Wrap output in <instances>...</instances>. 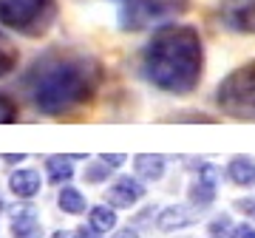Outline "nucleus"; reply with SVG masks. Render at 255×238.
I'll return each mask as SVG.
<instances>
[{"label": "nucleus", "mask_w": 255, "mask_h": 238, "mask_svg": "<svg viewBox=\"0 0 255 238\" xmlns=\"http://www.w3.org/2000/svg\"><path fill=\"white\" fill-rule=\"evenodd\" d=\"M114 238H139L136 230H130V227H122L119 233H114Z\"/></svg>", "instance_id": "24"}, {"label": "nucleus", "mask_w": 255, "mask_h": 238, "mask_svg": "<svg viewBox=\"0 0 255 238\" xmlns=\"http://www.w3.org/2000/svg\"><path fill=\"white\" fill-rule=\"evenodd\" d=\"M9 190L17 196V199H34L37 193L43 190V179L37 170L31 167H23V170H14L9 176Z\"/></svg>", "instance_id": "10"}, {"label": "nucleus", "mask_w": 255, "mask_h": 238, "mask_svg": "<svg viewBox=\"0 0 255 238\" xmlns=\"http://www.w3.org/2000/svg\"><path fill=\"white\" fill-rule=\"evenodd\" d=\"M207 233H210L213 238L230 236V233H233V221H230V216H216V219L207 224Z\"/></svg>", "instance_id": "19"}, {"label": "nucleus", "mask_w": 255, "mask_h": 238, "mask_svg": "<svg viewBox=\"0 0 255 238\" xmlns=\"http://www.w3.org/2000/svg\"><path fill=\"white\" fill-rule=\"evenodd\" d=\"M102 85V65L82 51H48L26 74V88L34 108L60 117L94 100Z\"/></svg>", "instance_id": "1"}, {"label": "nucleus", "mask_w": 255, "mask_h": 238, "mask_svg": "<svg viewBox=\"0 0 255 238\" xmlns=\"http://www.w3.org/2000/svg\"><path fill=\"white\" fill-rule=\"evenodd\" d=\"M145 193H147V187H145L142 179L119 176V179H114V182L108 184L105 199H108V204H114V207H133L136 202L145 199Z\"/></svg>", "instance_id": "6"}, {"label": "nucleus", "mask_w": 255, "mask_h": 238, "mask_svg": "<svg viewBox=\"0 0 255 238\" xmlns=\"http://www.w3.org/2000/svg\"><path fill=\"white\" fill-rule=\"evenodd\" d=\"M236 207H238L241 213H244V216H250V219L255 221V199H238Z\"/></svg>", "instance_id": "22"}, {"label": "nucleus", "mask_w": 255, "mask_h": 238, "mask_svg": "<svg viewBox=\"0 0 255 238\" xmlns=\"http://www.w3.org/2000/svg\"><path fill=\"white\" fill-rule=\"evenodd\" d=\"M133 170H136V179H142V182H159L167 170V162H164V156L139 153L133 159Z\"/></svg>", "instance_id": "11"}, {"label": "nucleus", "mask_w": 255, "mask_h": 238, "mask_svg": "<svg viewBox=\"0 0 255 238\" xmlns=\"http://www.w3.org/2000/svg\"><path fill=\"white\" fill-rule=\"evenodd\" d=\"M102 236H105V233H100L94 224H88V227L82 224V227H77V236L74 238H102Z\"/></svg>", "instance_id": "21"}, {"label": "nucleus", "mask_w": 255, "mask_h": 238, "mask_svg": "<svg viewBox=\"0 0 255 238\" xmlns=\"http://www.w3.org/2000/svg\"><path fill=\"white\" fill-rule=\"evenodd\" d=\"M216 187H219V167L216 165H201L199 167V176L193 179L190 184V193H187V199L196 210H204L207 204H213L216 199Z\"/></svg>", "instance_id": "7"}, {"label": "nucleus", "mask_w": 255, "mask_h": 238, "mask_svg": "<svg viewBox=\"0 0 255 238\" xmlns=\"http://www.w3.org/2000/svg\"><path fill=\"white\" fill-rule=\"evenodd\" d=\"M230 238H255V227L253 224H236Z\"/></svg>", "instance_id": "20"}, {"label": "nucleus", "mask_w": 255, "mask_h": 238, "mask_svg": "<svg viewBox=\"0 0 255 238\" xmlns=\"http://www.w3.org/2000/svg\"><path fill=\"white\" fill-rule=\"evenodd\" d=\"M227 176L238 187H250L255 182V159L253 156H233L227 162Z\"/></svg>", "instance_id": "12"}, {"label": "nucleus", "mask_w": 255, "mask_h": 238, "mask_svg": "<svg viewBox=\"0 0 255 238\" xmlns=\"http://www.w3.org/2000/svg\"><path fill=\"white\" fill-rule=\"evenodd\" d=\"M17 60H20L17 46H14V43H11V40L3 34V31H0V80L17 68Z\"/></svg>", "instance_id": "15"}, {"label": "nucleus", "mask_w": 255, "mask_h": 238, "mask_svg": "<svg viewBox=\"0 0 255 238\" xmlns=\"http://www.w3.org/2000/svg\"><path fill=\"white\" fill-rule=\"evenodd\" d=\"M111 170H114V167H108V165L100 159L97 165H88V167H85V173H82V176H85V182H88V184H100V182H105V179H108Z\"/></svg>", "instance_id": "18"}, {"label": "nucleus", "mask_w": 255, "mask_h": 238, "mask_svg": "<svg viewBox=\"0 0 255 238\" xmlns=\"http://www.w3.org/2000/svg\"><path fill=\"white\" fill-rule=\"evenodd\" d=\"M23 159H26V153H17V156L6 153V156H3V162H23Z\"/></svg>", "instance_id": "25"}, {"label": "nucleus", "mask_w": 255, "mask_h": 238, "mask_svg": "<svg viewBox=\"0 0 255 238\" xmlns=\"http://www.w3.org/2000/svg\"><path fill=\"white\" fill-rule=\"evenodd\" d=\"M88 216H91V224L100 230V233H111V230L117 227V210H111V207H105V204L91 207Z\"/></svg>", "instance_id": "16"}, {"label": "nucleus", "mask_w": 255, "mask_h": 238, "mask_svg": "<svg viewBox=\"0 0 255 238\" xmlns=\"http://www.w3.org/2000/svg\"><path fill=\"white\" fill-rule=\"evenodd\" d=\"M190 0H125L119 9V26L125 31H145L187 11Z\"/></svg>", "instance_id": "5"}, {"label": "nucleus", "mask_w": 255, "mask_h": 238, "mask_svg": "<svg viewBox=\"0 0 255 238\" xmlns=\"http://www.w3.org/2000/svg\"><path fill=\"white\" fill-rule=\"evenodd\" d=\"M43 227H40V219H37V210L31 204H23L11 213V236L14 238H40Z\"/></svg>", "instance_id": "8"}, {"label": "nucleus", "mask_w": 255, "mask_h": 238, "mask_svg": "<svg viewBox=\"0 0 255 238\" xmlns=\"http://www.w3.org/2000/svg\"><path fill=\"white\" fill-rule=\"evenodd\" d=\"M100 159H102V162H105V165H108V167H119V165H122V162H125V156H122V153H105V156H100Z\"/></svg>", "instance_id": "23"}, {"label": "nucleus", "mask_w": 255, "mask_h": 238, "mask_svg": "<svg viewBox=\"0 0 255 238\" xmlns=\"http://www.w3.org/2000/svg\"><path fill=\"white\" fill-rule=\"evenodd\" d=\"M196 216H199V210L196 207H187V204H170V207H164L162 213H159V219H156V227L159 230H179V227H187V224H193L196 221Z\"/></svg>", "instance_id": "9"}, {"label": "nucleus", "mask_w": 255, "mask_h": 238, "mask_svg": "<svg viewBox=\"0 0 255 238\" xmlns=\"http://www.w3.org/2000/svg\"><path fill=\"white\" fill-rule=\"evenodd\" d=\"M46 173L51 184H63L74 176V165L68 156H48L46 159Z\"/></svg>", "instance_id": "14"}, {"label": "nucleus", "mask_w": 255, "mask_h": 238, "mask_svg": "<svg viewBox=\"0 0 255 238\" xmlns=\"http://www.w3.org/2000/svg\"><path fill=\"white\" fill-rule=\"evenodd\" d=\"M57 11V0H0V26L23 37H43Z\"/></svg>", "instance_id": "4"}, {"label": "nucleus", "mask_w": 255, "mask_h": 238, "mask_svg": "<svg viewBox=\"0 0 255 238\" xmlns=\"http://www.w3.org/2000/svg\"><path fill=\"white\" fill-rule=\"evenodd\" d=\"M216 105L241 122H255V60L238 65L216 88Z\"/></svg>", "instance_id": "3"}, {"label": "nucleus", "mask_w": 255, "mask_h": 238, "mask_svg": "<svg viewBox=\"0 0 255 238\" xmlns=\"http://www.w3.org/2000/svg\"><path fill=\"white\" fill-rule=\"evenodd\" d=\"M142 74L164 94H193L204 77V43L193 26L170 23L153 31L142 51Z\"/></svg>", "instance_id": "2"}, {"label": "nucleus", "mask_w": 255, "mask_h": 238, "mask_svg": "<svg viewBox=\"0 0 255 238\" xmlns=\"http://www.w3.org/2000/svg\"><path fill=\"white\" fill-rule=\"evenodd\" d=\"M48 238H74V236H68L65 230H57V233H51V236H48Z\"/></svg>", "instance_id": "26"}, {"label": "nucleus", "mask_w": 255, "mask_h": 238, "mask_svg": "<svg viewBox=\"0 0 255 238\" xmlns=\"http://www.w3.org/2000/svg\"><path fill=\"white\" fill-rule=\"evenodd\" d=\"M20 108L17 102L11 100L9 94H0V125H9V122H17Z\"/></svg>", "instance_id": "17"}, {"label": "nucleus", "mask_w": 255, "mask_h": 238, "mask_svg": "<svg viewBox=\"0 0 255 238\" xmlns=\"http://www.w3.org/2000/svg\"><path fill=\"white\" fill-rule=\"evenodd\" d=\"M57 204H60V210L68 213V216H80V213L88 210V202H85V196H82L77 187H60V196H57Z\"/></svg>", "instance_id": "13"}]
</instances>
